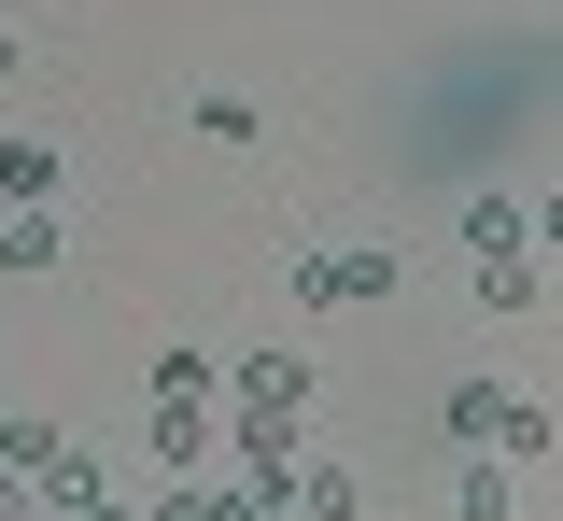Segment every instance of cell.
Instances as JSON below:
<instances>
[{"instance_id": "6da1fadb", "label": "cell", "mask_w": 563, "mask_h": 521, "mask_svg": "<svg viewBox=\"0 0 563 521\" xmlns=\"http://www.w3.org/2000/svg\"><path fill=\"white\" fill-rule=\"evenodd\" d=\"M225 380V395H240V409H282V423H296V409H310V353H296V339H254V353H240V367H211Z\"/></svg>"}, {"instance_id": "7a4b0ae2", "label": "cell", "mask_w": 563, "mask_h": 521, "mask_svg": "<svg viewBox=\"0 0 563 521\" xmlns=\"http://www.w3.org/2000/svg\"><path fill=\"white\" fill-rule=\"evenodd\" d=\"M324 282H339V310H380L409 282V254H395V240H324Z\"/></svg>"}, {"instance_id": "3957f363", "label": "cell", "mask_w": 563, "mask_h": 521, "mask_svg": "<svg viewBox=\"0 0 563 521\" xmlns=\"http://www.w3.org/2000/svg\"><path fill=\"white\" fill-rule=\"evenodd\" d=\"M57 198V142L43 128H0V212H43Z\"/></svg>"}, {"instance_id": "277c9868", "label": "cell", "mask_w": 563, "mask_h": 521, "mask_svg": "<svg viewBox=\"0 0 563 521\" xmlns=\"http://www.w3.org/2000/svg\"><path fill=\"white\" fill-rule=\"evenodd\" d=\"M155 451H169V479L211 465V409H198V395H155Z\"/></svg>"}, {"instance_id": "5b68a950", "label": "cell", "mask_w": 563, "mask_h": 521, "mask_svg": "<svg viewBox=\"0 0 563 521\" xmlns=\"http://www.w3.org/2000/svg\"><path fill=\"white\" fill-rule=\"evenodd\" d=\"M57 240H70L57 198H43V212H0V268H57Z\"/></svg>"}, {"instance_id": "8992f818", "label": "cell", "mask_w": 563, "mask_h": 521, "mask_svg": "<svg viewBox=\"0 0 563 521\" xmlns=\"http://www.w3.org/2000/svg\"><path fill=\"white\" fill-rule=\"evenodd\" d=\"M493 423H507V380H451V437L493 451Z\"/></svg>"}, {"instance_id": "52a82bcc", "label": "cell", "mask_w": 563, "mask_h": 521, "mask_svg": "<svg viewBox=\"0 0 563 521\" xmlns=\"http://www.w3.org/2000/svg\"><path fill=\"white\" fill-rule=\"evenodd\" d=\"M282 494H296V521H352V479H339V465H310V451H296Z\"/></svg>"}, {"instance_id": "ba28073f", "label": "cell", "mask_w": 563, "mask_h": 521, "mask_svg": "<svg viewBox=\"0 0 563 521\" xmlns=\"http://www.w3.org/2000/svg\"><path fill=\"white\" fill-rule=\"evenodd\" d=\"M451 508H465V521H507V465H465V479H451Z\"/></svg>"}, {"instance_id": "9c48e42d", "label": "cell", "mask_w": 563, "mask_h": 521, "mask_svg": "<svg viewBox=\"0 0 563 521\" xmlns=\"http://www.w3.org/2000/svg\"><path fill=\"white\" fill-rule=\"evenodd\" d=\"M198 521H268V494H254V479H211V494H198Z\"/></svg>"}, {"instance_id": "30bf717a", "label": "cell", "mask_w": 563, "mask_h": 521, "mask_svg": "<svg viewBox=\"0 0 563 521\" xmlns=\"http://www.w3.org/2000/svg\"><path fill=\"white\" fill-rule=\"evenodd\" d=\"M0 521H29V479H14V465H0Z\"/></svg>"}, {"instance_id": "8fae6325", "label": "cell", "mask_w": 563, "mask_h": 521, "mask_svg": "<svg viewBox=\"0 0 563 521\" xmlns=\"http://www.w3.org/2000/svg\"><path fill=\"white\" fill-rule=\"evenodd\" d=\"M43 521H57V508H43Z\"/></svg>"}]
</instances>
